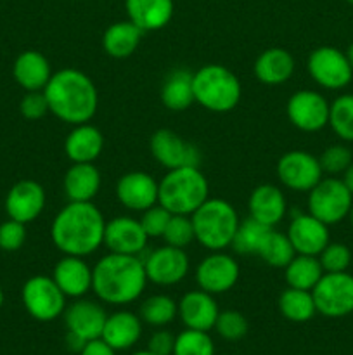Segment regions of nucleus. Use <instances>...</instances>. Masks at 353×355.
Here are the masks:
<instances>
[{
  "label": "nucleus",
  "mask_w": 353,
  "mask_h": 355,
  "mask_svg": "<svg viewBox=\"0 0 353 355\" xmlns=\"http://www.w3.org/2000/svg\"><path fill=\"white\" fill-rule=\"evenodd\" d=\"M329 125L343 141H353V94L339 96L331 104Z\"/></svg>",
  "instance_id": "37"
},
{
  "label": "nucleus",
  "mask_w": 353,
  "mask_h": 355,
  "mask_svg": "<svg viewBox=\"0 0 353 355\" xmlns=\"http://www.w3.org/2000/svg\"><path fill=\"white\" fill-rule=\"evenodd\" d=\"M322 166V172H327V173H341L352 165V151H350L346 146L341 144H334V146H329L322 156L318 158Z\"/></svg>",
  "instance_id": "43"
},
{
  "label": "nucleus",
  "mask_w": 353,
  "mask_h": 355,
  "mask_svg": "<svg viewBox=\"0 0 353 355\" xmlns=\"http://www.w3.org/2000/svg\"><path fill=\"white\" fill-rule=\"evenodd\" d=\"M287 238L294 252L300 255H320L329 245V225L315 218L311 214H296L289 222Z\"/></svg>",
  "instance_id": "20"
},
{
  "label": "nucleus",
  "mask_w": 353,
  "mask_h": 355,
  "mask_svg": "<svg viewBox=\"0 0 353 355\" xmlns=\"http://www.w3.org/2000/svg\"><path fill=\"white\" fill-rule=\"evenodd\" d=\"M45 189L37 180L24 179L14 184L6 198V211L9 218L30 224L42 215L45 208Z\"/></svg>",
  "instance_id": "18"
},
{
  "label": "nucleus",
  "mask_w": 353,
  "mask_h": 355,
  "mask_svg": "<svg viewBox=\"0 0 353 355\" xmlns=\"http://www.w3.org/2000/svg\"><path fill=\"white\" fill-rule=\"evenodd\" d=\"M346 2H350V3H352V6H353V0H346Z\"/></svg>",
  "instance_id": "53"
},
{
  "label": "nucleus",
  "mask_w": 353,
  "mask_h": 355,
  "mask_svg": "<svg viewBox=\"0 0 353 355\" xmlns=\"http://www.w3.org/2000/svg\"><path fill=\"white\" fill-rule=\"evenodd\" d=\"M196 241L210 252H224L234 241L239 227V215L227 200L208 198L190 215Z\"/></svg>",
  "instance_id": "5"
},
{
  "label": "nucleus",
  "mask_w": 353,
  "mask_h": 355,
  "mask_svg": "<svg viewBox=\"0 0 353 355\" xmlns=\"http://www.w3.org/2000/svg\"><path fill=\"white\" fill-rule=\"evenodd\" d=\"M14 80L26 92L44 90L52 76V68L48 59L38 51H24L16 58L12 66Z\"/></svg>",
  "instance_id": "27"
},
{
  "label": "nucleus",
  "mask_w": 353,
  "mask_h": 355,
  "mask_svg": "<svg viewBox=\"0 0 353 355\" xmlns=\"http://www.w3.org/2000/svg\"><path fill=\"white\" fill-rule=\"evenodd\" d=\"M116 198L132 211H145L158 205V180L147 172H128L116 182Z\"/></svg>",
  "instance_id": "19"
},
{
  "label": "nucleus",
  "mask_w": 353,
  "mask_h": 355,
  "mask_svg": "<svg viewBox=\"0 0 353 355\" xmlns=\"http://www.w3.org/2000/svg\"><path fill=\"white\" fill-rule=\"evenodd\" d=\"M346 55H348V61H350V64H352V68H353V44L348 47V52H346Z\"/></svg>",
  "instance_id": "49"
},
{
  "label": "nucleus",
  "mask_w": 353,
  "mask_h": 355,
  "mask_svg": "<svg viewBox=\"0 0 353 355\" xmlns=\"http://www.w3.org/2000/svg\"><path fill=\"white\" fill-rule=\"evenodd\" d=\"M21 298L28 314L40 322L54 321L66 311V295L55 284L52 276L38 274L30 277L24 283Z\"/></svg>",
  "instance_id": "8"
},
{
  "label": "nucleus",
  "mask_w": 353,
  "mask_h": 355,
  "mask_svg": "<svg viewBox=\"0 0 353 355\" xmlns=\"http://www.w3.org/2000/svg\"><path fill=\"white\" fill-rule=\"evenodd\" d=\"M132 355H154V354L149 352V350H141V352H135V354H132Z\"/></svg>",
  "instance_id": "50"
},
{
  "label": "nucleus",
  "mask_w": 353,
  "mask_h": 355,
  "mask_svg": "<svg viewBox=\"0 0 353 355\" xmlns=\"http://www.w3.org/2000/svg\"><path fill=\"white\" fill-rule=\"evenodd\" d=\"M152 156L166 170L182 168V166H201L199 148L192 142L180 137L175 130L159 128L149 141Z\"/></svg>",
  "instance_id": "11"
},
{
  "label": "nucleus",
  "mask_w": 353,
  "mask_h": 355,
  "mask_svg": "<svg viewBox=\"0 0 353 355\" xmlns=\"http://www.w3.org/2000/svg\"><path fill=\"white\" fill-rule=\"evenodd\" d=\"M19 111L26 120H31V121L44 118L45 114L48 113V103L44 90H33V92H28L26 96L21 99Z\"/></svg>",
  "instance_id": "45"
},
{
  "label": "nucleus",
  "mask_w": 353,
  "mask_h": 355,
  "mask_svg": "<svg viewBox=\"0 0 353 355\" xmlns=\"http://www.w3.org/2000/svg\"><path fill=\"white\" fill-rule=\"evenodd\" d=\"M172 215L173 214H170V211L166 210L165 207H161L159 203L147 208L145 211H142L141 225L142 229H144L145 234H147V238H163Z\"/></svg>",
  "instance_id": "42"
},
{
  "label": "nucleus",
  "mask_w": 353,
  "mask_h": 355,
  "mask_svg": "<svg viewBox=\"0 0 353 355\" xmlns=\"http://www.w3.org/2000/svg\"><path fill=\"white\" fill-rule=\"evenodd\" d=\"M343 182H345V186L348 187L350 193L353 194V163L348 166V168L345 170V177H343Z\"/></svg>",
  "instance_id": "48"
},
{
  "label": "nucleus",
  "mask_w": 353,
  "mask_h": 355,
  "mask_svg": "<svg viewBox=\"0 0 353 355\" xmlns=\"http://www.w3.org/2000/svg\"><path fill=\"white\" fill-rule=\"evenodd\" d=\"M66 329L69 335L78 336L83 342L100 338L107 314L100 304L87 298H76L64 311Z\"/></svg>",
  "instance_id": "16"
},
{
  "label": "nucleus",
  "mask_w": 353,
  "mask_h": 355,
  "mask_svg": "<svg viewBox=\"0 0 353 355\" xmlns=\"http://www.w3.org/2000/svg\"><path fill=\"white\" fill-rule=\"evenodd\" d=\"M144 31L130 19L116 21L106 28L102 35V49L114 59H127L134 54L142 42Z\"/></svg>",
  "instance_id": "30"
},
{
  "label": "nucleus",
  "mask_w": 353,
  "mask_h": 355,
  "mask_svg": "<svg viewBox=\"0 0 353 355\" xmlns=\"http://www.w3.org/2000/svg\"><path fill=\"white\" fill-rule=\"evenodd\" d=\"M256 255H258L266 266L275 267V269H284V267L294 259L296 252H294L287 234L275 231V229L272 227L266 232L265 239H263L262 246H260Z\"/></svg>",
  "instance_id": "34"
},
{
  "label": "nucleus",
  "mask_w": 353,
  "mask_h": 355,
  "mask_svg": "<svg viewBox=\"0 0 353 355\" xmlns=\"http://www.w3.org/2000/svg\"><path fill=\"white\" fill-rule=\"evenodd\" d=\"M3 305V291H2V288H0V307H2Z\"/></svg>",
  "instance_id": "51"
},
{
  "label": "nucleus",
  "mask_w": 353,
  "mask_h": 355,
  "mask_svg": "<svg viewBox=\"0 0 353 355\" xmlns=\"http://www.w3.org/2000/svg\"><path fill=\"white\" fill-rule=\"evenodd\" d=\"M210 198V184L199 166L166 172L158 182V203L173 215H192Z\"/></svg>",
  "instance_id": "4"
},
{
  "label": "nucleus",
  "mask_w": 353,
  "mask_h": 355,
  "mask_svg": "<svg viewBox=\"0 0 353 355\" xmlns=\"http://www.w3.org/2000/svg\"><path fill=\"white\" fill-rule=\"evenodd\" d=\"M80 355H116V350L111 345H107L102 338L90 340L80 350Z\"/></svg>",
  "instance_id": "47"
},
{
  "label": "nucleus",
  "mask_w": 353,
  "mask_h": 355,
  "mask_svg": "<svg viewBox=\"0 0 353 355\" xmlns=\"http://www.w3.org/2000/svg\"><path fill=\"white\" fill-rule=\"evenodd\" d=\"M248 319L237 311H224L218 314L215 331L227 342H239L248 333Z\"/></svg>",
  "instance_id": "40"
},
{
  "label": "nucleus",
  "mask_w": 353,
  "mask_h": 355,
  "mask_svg": "<svg viewBox=\"0 0 353 355\" xmlns=\"http://www.w3.org/2000/svg\"><path fill=\"white\" fill-rule=\"evenodd\" d=\"M147 234L142 229L141 220L128 215H120L106 222L104 245L111 253L121 255H141L147 246Z\"/></svg>",
  "instance_id": "17"
},
{
  "label": "nucleus",
  "mask_w": 353,
  "mask_h": 355,
  "mask_svg": "<svg viewBox=\"0 0 353 355\" xmlns=\"http://www.w3.org/2000/svg\"><path fill=\"white\" fill-rule=\"evenodd\" d=\"M26 241V224L14 218L0 224V250L3 252H17Z\"/></svg>",
  "instance_id": "44"
},
{
  "label": "nucleus",
  "mask_w": 353,
  "mask_h": 355,
  "mask_svg": "<svg viewBox=\"0 0 353 355\" xmlns=\"http://www.w3.org/2000/svg\"><path fill=\"white\" fill-rule=\"evenodd\" d=\"M173 347H175V336L166 329L152 333L147 343V350L154 355H173Z\"/></svg>",
  "instance_id": "46"
},
{
  "label": "nucleus",
  "mask_w": 353,
  "mask_h": 355,
  "mask_svg": "<svg viewBox=\"0 0 353 355\" xmlns=\"http://www.w3.org/2000/svg\"><path fill=\"white\" fill-rule=\"evenodd\" d=\"M239 274L241 269L237 260L232 259L228 253L211 252L197 263L196 283L199 290L211 295H221L237 284Z\"/></svg>",
  "instance_id": "14"
},
{
  "label": "nucleus",
  "mask_w": 353,
  "mask_h": 355,
  "mask_svg": "<svg viewBox=\"0 0 353 355\" xmlns=\"http://www.w3.org/2000/svg\"><path fill=\"white\" fill-rule=\"evenodd\" d=\"M194 99L211 113H228L242 96L241 80L227 66L204 64L192 76Z\"/></svg>",
  "instance_id": "6"
},
{
  "label": "nucleus",
  "mask_w": 353,
  "mask_h": 355,
  "mask_svg": "<svg viewBox=\"0 0 353 355\" xmlns=\"http://www.w3.org/2000/svg\"><path fill=\"white\" fill-rule=\"evenodd\" d=\"M173 355H215V343L208 331L185 328L175 336Z\"/></svg>",
  "instance_id": "38"
},
{
  "label": "nucleus",
  "mask_w": 353,
  "mask_h": 355,
  "mask_svg": "<svg viewBox=\"0 0 353 355\" xmlns=\"http://www.w3.org/2000/svg\"><path fill=\"white\" fill-rule=\"evenodd\" d=\"M142 319L130 311H118L107 315L100 338L114 350H128L141 340Z\"/></svg>",
  "instance_id": "28"
},
{
  "label": "nucleus",
  "mask_w": 353,
  "mask_h": 355,
  "mask_svg": "<svg viewBox=\"0 0 353 355\" xmlns=\"http://www.w3.org/2000/svg\"><path fill=\"white\" fill-rule=\"evenodd\" d=\"M270 229L272 227L260 224L255 218H246V220L239 222L237 232H235L230 246L239 255H256Z\"/></svg>",
  "instance_id": "36"
},
{
  "label": "nucleus",
  "mask_w": 353,
  "mask_h": 355,
  "mask_svg": "<svg viewBox=\"0 0 353 355\" xmlns=\"http://www.w3.org/2000/svg\"><path fill=\"white\" fill-rule=\"evenodd\" d=\"M353 205V194L345 182L334 177L322 179L314 189L308 191V214L332 225L341 222L350 214Z\"/></svg>",
  "instance_id": "7"
},
{
  "label": "nucleus",
  "mask_w": 353,
  "mask_h": 355,
  "mask_svg": "<svg viewBox=\"0 0 353 355\" xmlns=\"http://www.w3.org/2000/svg\"><path fill=\"white\" fill-rule=\"evenodd\" d=\"M192 76L185 68H175L166 75L161 85V103L170 111H185L196 103L194 99Z\"/></svg>",
  "instance_id": "31"
},
{
  "label": "nucleus",
  "mask_w": 353,
  "mask_h": 355,
  "mask_svg": "<svg viewBox=\"0 0 353 355\" xmlns=\"http://www.w3.org/2000/svg\"><path fill=\"white\" fill-rule=\"evenodd\" d=\"M100 184L102 177L93 163H73L62 180L69 201H92L99 194Z\"/></svg>",
  "instance_id": "29"
},
{
  "label": "nucleus",
  "mask_w": 353,
  "mask_h": 355,
  "mask_svg": "<svg viewBox=\"0 0 353 355\" xmlns=\"http://www.w3.org/2000/svg\"><path fill=\"white\" fill-rule=\"evenodd\" d=\"M48 111L69 125L89 123L99 107V94L93 80L76 68L52 73L44 89Z\"/></svg>",
  "instance_id": "2"
},
{
  "label": "nucleus",
  "mask_w": 353,
  "mask_h": 355,
  "mask_svg": "<svg viewBox=\"0 0 353 355\" xmlns=\"http://www.w3.org/2000/svg\"><path fill=\"white\" fill-rule=\"evenodd\" d=\"M279 311L291 322H307L317 314L311 291L291 286L280 293Z\"/></svg>",
  "instance_id": "33"
},
{
  "label": "nucleus",
  "mask_w": 353,
  "mask_h": 355,
  "mask_svg": "<svg viewBox=\"0 0 353 355\" xmlns=\"http://www.w3.org/2000/svg\"><path fill=\"white\" fill-rule=\"evenodd\" d=\"M106 222L92 201H69L52 220V243L64 255L85 259L104 245Z\"/></svg>",
  "instance_id": "1"
},
{
  "label": "nucleus",
  "mask_w": 353,
  "mask_h": 355,
  "mask_svg": "<svg viewBox=\"0 0 353 355\" xmlns=\"http://www.w3.org/2000/svg\"><path fill=\"white\" fill-rule=\"evenodd\" d=\"M322 166L318 158L301 149H293L280 156L277 163V177L287 189L308 193L322 180Z\"/></svg>",
  "instance_id": "12"
},
{
  "label": "nucleus",
  "mask_w": 353,
  "mask_h": 355,
  "mask_svg": "<svg viewBox=\"0 0 353 355\" xmlns=\"http://www.w3.org/2000/svg\"><path fill=\"white\" fill-rule=\"evenodd\" d=\"M249 217L269 227H275L287 214V201L282 191L273 184H262L249 196Z\"/></svg>",
  "instance_id": "23"
},
{
  "label": "nucleus",
  "mask_w": 353,
  "mask_h": 355,
  "mask_svg": "<svg viewBox=\"0 0 353 355\" xmlns=\"http://www.w3.org/2000/svg\"><path fill=\"white\" fill-rule=\"evenodd\" d=\"M144 260L138 255L107 253L92 269V291L109 305H128L145 290Z\"/></svg>",
  "instance_id": "3"
},
{
  "label": "nucleus",
  "mask_w": 353,
  "mask_h": 355,
  "mask_svg": "<svg viewBox=\"0 0 353 355\" xmlns=\"http://www.w3.org/2000/svg\"><path fill=\"white\" fill-rule=\"evenodd\" d=\"M179 315V304L168 295H152L141 305V319L154 328L170 324Z\"/></svg>",
  "instance_id": "35"
},
{
  "label": "nucleus",
  "mask_w": 353,
  "mask_h": 355,
  "mask_svg": "<svg viewBox=\"0 0 353 355\" xmlns=\"http://www.w3.org/2000/svg\"><path fill=\"white\" fill-rule=\"evenodd\" d=\"M128 19L144 33L163 30L175 12L173 0H125Z\"/></svg>",
  "instance_id": "24"
},
{
  "label": "nucleus",
  "mask_w": 353,
  "mask_h": 355,
  "mask_svg": "<svg viewBox=\"0 0 353 355\" xmlns=\"http://www.w3.org/2000/svg\"><path fill=\"white\" fill-rule=\"evenodd\" d=\"M350 217H352V224H353V205H352V210H350Z\"/></svg>",
  "instance_id": "52"
},
{
  "label": "nucleus",
  "mask_w": 353,
  "mask_h": 355,
  "mask_svg": "<svg viewBox=\"0 0 353 355\" xmlns=\"http://www.w3.org/2000/svg\"><path fill=\"white\" fill-rule=\"evenodd\" d=\"M147 281L158 286H175L182 283L190 269L185 250L175 246H159L144 259Z\"/></svg>",
  "instance_id": "13"
},
{
  "label": "nucleus",
  "mask_w": 353,
  "mask_h": 355,
  "mask_svg": "<svg viewBox=\"0 0 353 355\" xmlns=\"http://www.w3.org/2000/svg\"><path fill=\"white\" fill-rule=\"evenodd\" d=\"M163 239L166 241V245L182 250H185L190 243L196 241L190 215H172Z\"/></svg>",
  "instance_id": "39"
},
{
  "label": "nucleus",
  "mask_w": 353,
  "mask_h": 355,
  "mask_svg": "<svg viewBox=\"0 0 353 355\" xmlns=\"http://www.w3.org/2000/svg\"><path fill=\"white\" fill-rule=\"evenodd\" d=\"M307 68L311 78L329 90L345 89L353 78V68L348 61V55L329 45L310 52Z\"/></svg>",
  "instance_id": "10"
},
{
  "label": "nucleus",
  "mask_w": 353,
  "mask_h": 355,
  "mask_svg": "<svg viewBox=\"0 0 353 355\" xmlns=\"http://www.w3.org/2000/svg\"><path fill=\"white\" fill-rule=\"evenodd\" d=\"M315 309L325 318H345L353 312V276L345 272H324L315 288Z\"/></svg>",
  "instance_id": "9"
},
{
  "label": "nucleus",
  "mask_w": 353,
  "mask_h": 355,
  "mask_svg": "<svg viewBox=\"0 0 353 355\" xmlns=\"http://www.w3.org/2000/svg\"><path fill=\"white\" fill-rule=\"evenodd\" d=\"M324 272H345L352 262V252L343 243H329L318 255Z\"/></svg>",
  "instance_id": "41"
},
{
  "label": "nucleus",
  "mask_w": 353,
  "mask_h": 355,
  "mask_svg": "<svg viewBox=\"0 0 353 355\" xmlns=\"http://www.w3.org/2000/svg\"><path fill=\"white\" fill-rule=\"evenodd\" d=\"M322 276H324V269L320 266V260L314 255L296 253L294 259L284 267V279L287 286L298 288V290L311 291Z\"/></svg>",
  "instance_id": "32"
},
{
  "label": "nucleus",
  "mask_w": 353,
  "mask_h": 355,
  "mask_svg": "<svg viewBox=\"0 0 353 355\" xmlns=\"http://www.w3.org/2000/svg\"><path fill=\"white\" fill-rule=\"evenodd\" d=\"M104 149V135L89 123L75 125L64 141V153L73 163H93Z\"/></svg>",
  "instance_id": "26"
},
{
  "label": "nucleus",
  "mask_w": 353,
  "mask_h": 355,
  "mask_svg": "<svg viewBox=\"0 0 353 355\" xmlns=\"http://www.w3.org/2000/svg\"><path fill=\"white\" fill-rule=\"evenodd\" d=\"M218 314V304L215 302V295L203 290L187 291L179 302V315L183 326L189 329L210 331L215 328Z\"/></svg>",
  "instance_id": "21"
},
{
  "label": "nucleus",
  "mask_w": 353,
  "mask_h": 355,
  "mask_svg": "<svg viewBox=\"0 0 353 355\" xmlns=\"http://www.w3.org/2000/svg\"><path fill=\"white\" fill-rule=\"evenodd\" d=\"M329 107L322 94L315 90H298L289 97L286 113L291 123L301 132H318L329 125Z\"/></svg>",
  "instance_id": "15"
},
{
  "label": "nucleus",
  "mask_w": 353,
  "mask_h": 355,
  "mask_svg": "<svg viewBox=\"0 0 353 355\" xmlns=\"http://www.w3.org/2000/svg\"><path fill=\"white\" fill-rule=\"evenodd\" d=\"M294 58L289 51L282 47H270L256 58L253 73L256 80L265 85H282L293 76Z\"/></svg>",
  "instance_id": "25"
},
{
  "label": "nucleus",
  "mask_w": 353,
  "mask_h": 355,
  "mask_svg": "<svg viewBox=\"0 0 353 355\" xmlns=\"http://www.w3.org/2000/svg\"><path fill=\"white\" fill-rule=\"evenodd\" d=\"M52 279L66 298H83L92 290V267L83 257L64 255L54 267Z\"/></svg>",
  "instance_id": "22"
}]
</instances>
